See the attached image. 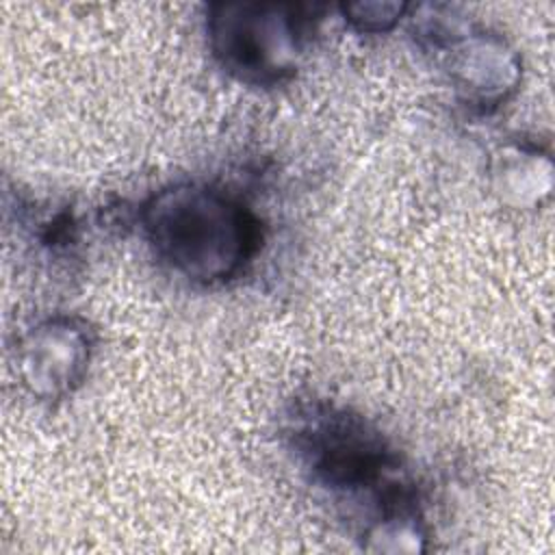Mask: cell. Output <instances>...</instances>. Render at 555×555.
Segmentation results:
<instances>
[{
	"label": "cell",
	"mask_w": 555,
	"mask_h": 555,
	"mask_svg": "<svg viewBox=\"0 0 555 555\" xmlns=\"http://www.w3.org/2000/svg\"><path fill=\"white\" fill-rule=\"evenodd\" d=\"M427 39L442 56L455 91L473 106H496L518 85L520 63L503 37L473 28L449 15H425Z\"/></svg>",
	"instance_id": "3957f363"
},
{
	"label": "cell",
	"mask_w": 555,
	"mask_h": 555,
	"mask_svg": "<svg viewBox=\"0 0 555 555\" xmlns=\"http://www.w3.org/2000/svg\"><path fill=\"white\" fill-rule=\"evenodd\" d=\"M295 436L308 466L325 486L356 492L379 481L390 483L392 455L358 416L321 410Z\"/></svg>",
	"instance_id": "277c9868"
},
{
	"label": "cell",
	"mask_w": 555,
	"mask_h": 555,
	"mask_svg": "<svg viewBox=\"0 0 555 555\" xmlns=\"http://www.w3.org/2000/svg\"><path fill=\"white\" fill-rule=\"evenodd\" d=\"M408 11L403 2H353L345 4V20L360 33L390 30Z\"/></svg>",
	"instance_id": "8992f818"
},
{
	"label": "cell",
	"mask_w": 555,
	"mask_h": 555,
	"mask_svg": "<svg viewBox=\"0 0 555 555\" xmlns=\"http://www.w3.org/2000/svg\"><path fill=\"white\" fill-rule=\"evenodd\" d=\"M91 358L89 330L76 319H52L33 327L20 343V373L41 399H61L85 377Z\"/></svg>",
	"instance_id": "5b68a950"
},
{
	"label": "cell",
	"mask_w": 555,
	"mask_h": 555,
	"mask_svg": "<svg viewBox=\"0 0 555 555\" xmlns=\"http://www.w3.org/2000/svg\"><path fill=\"white\" fill-rule=\"evenodd\" d=\"M141 223L156 256L199 284L238 273L258 243L256 221L241 202L206 184L156 193L143 206Z\"/></svg>",
	"instance_id": "6da1fadb"
},
{
	"label": "cell",
	"mask_w": 555,
	"mask_h": 555,
	"mask_svg": "<svg viewBox=\"0 0 555 555\" xmlns=\"http://www.w3.org/2000/svg\"><path fill=\"white\" fill-rule=\"evenodd\" d=\"M301 24L291 4L230 2L210 7L208 37L228 72L245 82L273 85L297 67Z\"/></svg>",
	"instance_id": "7a4b0ae2"
}]
</instances>
